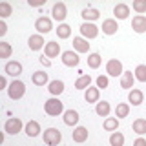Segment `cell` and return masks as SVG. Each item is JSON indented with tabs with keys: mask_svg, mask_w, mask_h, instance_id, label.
I'll return each mask as SVG.
<instances>
[{
	"mask_svg": "<svg viewBox=\"0 0 146 146\" xmlns=\"http://www.w3.org/2000/svg\"><path fill=\"white\" fill-rule=\"evenodd\" d=\"M77 122H79V113H77L75 110H68V111H64V124L75 126Z\"/></svg>",
	"mask_w": 146,
	"mask_h": 146,
	"instance_id": "44dd1931",
	"label": "cell"
},
{
	"mask_svg": "<svg viewBox=\"0 0 146 146\" xmlns=\"http://www.w3.org/2000/svg\"><path fill=\"white\" fill-rule=\"evenodd\" d=\"M40 62H42L44 66H49V60H48V58H44V57H40Z\"/></svg>",
	"mask_w": 146,
	"mask_h": 146,
	"instance_id": "b9f144b4",
	"label": "cell"
},
{
	"mask_svg": "<svg viewBox=\"0 0 146 146\" xmlns=\"http://www.w3.org/2000/svg\"><path fill=\"white\" fill-rule=\"evenodd\" d=\"M80 15L86 22H91V20H97L100 17V13H99V9H95V7H86V9H82Z\"/></svg>",
	"mask_w": 146,
	"mask_h": 146,
	"instance_id": "ffe728a7",
	"label": "cell"
},
{
	"mask_svg": "<svg viewBox=\"0 0 146 146\" xmlns=\"http://www.w3.org/2000/svg\"><path fill=\"white\" fill-rule=\"evenodd\" d=\"M91 84V77L90 75H80L79 79L75 80V88L77 90H88Z\"/></svg>",
	"mask_w": 146,
	"mask_h": 146,
	"instance_id": "cb8c5ba5",
	"label": "cell"
},
{
	"mask_svg": "<svg viewBox=\"0 0 146 146\" xmlns=\"http://www.w3.org/2000/svg\"><path fill=\"white\" fill-rule=\"evenodd\" d=\"M44 111L48 113V115H51V117H57V115H60V113L64 111V106H62V102L58 99H48L44 102Z\"/></svg>",
	"mask_w": 146,
	"mask_h": 146,
	"instance_id": "7a4b0ae2",
	"label": "cell"
},
{
	"mask_svg": "<svg viewBox=\"0 0 146 146\" xmlns=\"http://www.w3.org/2000/svg\"><path fill=\"white\" fill-rule=\"evenodd\" d=\"M35 29L38 31V35L40 33H49V31L53 29V24H51V18H48V17H40V18H36V22H35Z\"/></svg>",
	"mask_w": 146,
	"mask_h": 146,
	"instance_id": "52a82bcc",
	"label": "cell"
},
{
	"mask_svg": "<svg viewBox=\"0 0 146 146\" xmlns=\"http://www.w3.org/2000/svg\"><path fill=\"white\" fill-rule=\"evenodd\" d=\"M6 33H7V24L2 20V22H0V36H4Z\"/></svg>",
	"mask_w": 146,
	"mask_h": 146,
	"instance_id": "f35d334b",
	"label": "cell"
},
{
	"mask_svg": "<svg viewBox=\"0 0 146 146\" xmlns=\"http://www.w3.org/2000/svg\"><path fill=\"white\" fill-rule=\"evenodd\" d=\"M48 90H49V93H51V95L57 97V95H60L62 91H64V82L62 80H51L48 84Z\"/></svg>",
	"mask_w": 146,
	"mask_h": 146,
	"instance_id": "7402d4cb",
	"label": "cell"
},
{
	"mask_svg": "<svg viewBox=\"0 0 146 146\" xmlns=\"http://www.w3.org/2000/svg\"><path fill=\"white\" fill-rule=\"evenodd\" d=\"M102 33H106V35H115L117 33V29H119V24H117V20L115 18H108V20H104L102 22Z\"/></svg>",
	"mask_w": 146,
	"mask_h": 146,
	"instance_id": "7c38bea8",
	"label": "cell"
},
{
	"mask_svg": "<svg viewBox=\"0 0 146 146\" xmlns=\"http://www.w3.org/2000/svg\"><path fill=\"white\" fill-rule=\"evenodd\" d=\"M62 62H64V66H68V68H75V66H79L80 58H79V55L73 53V51H64L62 53Z\"/></svg>",
	"mask_w": 146,
	"mask_h": 146,
	"instance_id": "9c48e42d",
	"label": "cell"
},
{
	"mask_svg": "<svg viewBox=\"0 0 146 146\" xmlns=\"http://www.w3.org/2000/svg\"><path fill=\"white\" fill-rule=\"evenodd\" d=\"M143 91L141 90H130V93H128V100L131 102V106H139V104H143Z\"/></svg>",
	"mask_w": 146,
	"mask_h": 146,
	"instance_id": "d6986e66",
	"label": "cell"
},
{
	"mask_svg": "<svg viewBox=\"0 0 146 146\" xmlns=\"http://www.w3.org/2000/svg\"><path fill=\"white\" fill-rule=\"evenodd\" d=\"M84 99L86 102H99V88H91L90 86L84 93Z\"/></svg>",
	"mask_w": 146,
	"mask_h": 146,
	"instance_id": "4316f807",
	"label": "cell"
},
{
	"mask_svg": "<svg viewBox=\"0 0 146 146\" xmlns=\"http://www.w3.org/2000/svg\"><path fill=\"white\" fill-rule=\"evenodd\" d=\"M133 82H135V75L131 71H124L121 77V88L124 90H131L133 88Z\"/></svg>",
	"mask_w": 146,
	"mask_h": 146,
	"instance_id": "9a60e30c",
	"label": "cell"
},
{
	"mask_svg": "<svg viewBox=\"0 0 146 146\" xmlns=\"http://www.w3.org/2000/svg\"><path fill=\"white\" fill-rule=\"evenodd\" d=\"M4 130H6V133H11V135H17L18 131H22V121L17 117H11L6 121V124H4Z\"/></svg>",
	"mask_w": 146,
	"mask_h": 146,
	"instance_id": "8992f818",
	"label": "cell"
},
{
	"mask_svg": "<svg viewBox=\"0 0 146 146\" xmlns=\"http://www.w3.org/2000/svg\"><path fill=\"white\" fill-rule=\"evenodd\" d=\"M110 144L111 146H122L124 144V135H122L121 131H113V133L110 135Z\"/></svg>",
	"mask_w": 146,
	"mask_h": 146,
	"instance_id": "f546056e",
	"label": "cell"
},
{
	"mask_svg": "<svg viewBox=\"0 0 146 146\" xmlns=\"http://www.w3.org/2000/svg\"><path fill=\"white\" fill-rule=\"evenodd\" d=\"M9 15H11V4H9V2H2V4H0V17L7 18Z\"/></svg>",
	"mask_w": 146,
	"mask_h": 146,
	"instance_id": "8d00e7d4",
	"label": "cell"
},
{
	"mask_svg": "<svg viewBox=\"0 0 146 146\" xmlns=\"http://www.w3.org/2000/svg\"><path fill=\"white\" fill-rule=\"evenodd\" d=\"M133 75H135V80H139V82H146V66H144V64H139V66L135 68Z\"/></svg>",
	"mask_w": 146,
	"mask_h": 146,
	"instance_id": "1f68e13d",
	"label": "cell"
},
{
	"mask_svg": "<svg viewBox=\"0 0 146 146\" xmlns=\"http://www.w3.org/2000/svg\"><path fill=\"white\" fill-rule=\"evenodd\" d=\"M106 73L111 77H122V73H124V70H122V62L117 60V58H111V60H108L106 64Z\"/></svg>",
	"mask_w": 146,
	"mask_h": 146,
	"instance_id": "5b68a950",
	"label": "cell"
},
{
	"mask_svg": "<svg viewBox=\"0 0 146 146\" xmlns=\"http://www.w3.org/2000/svg\"><path fill=\"white\" fill-rule=\"evenodd\" d=\"M27 46H29V49H33V51H38V49H42V46H44L42 35H31L29 38H27Z\"/></svg>",
	"mask_w": 146,
	"mask_h": 146,
	"instance_id": "5bb4252c",
	"label": "cell"
},
{
	"mask_svg": "<svg viewBox=\"0 0 146 146\" xmlns=\"http://www.w3.org/2000/svg\"><path fill=\"white\" fill-rule=\"evenodd\" d=\"M70 35H71V27L68 24H60L57 27V36L58 38H68Z\"/></svg>",
	"mask_w": 146,
	"mask_h": 146,
	"instance_id": "836d02e7",
	"label": "cell"
},
{
	"mask_svg": "<svg viewBox=\"0 0 146 146\" xmlns=\"http://www.w3.org/2000/svg\"><path fill=\"white\" fill-rule=\"evenodd\" d=\"M71 137L75 143H84L86 139H88V130H86L84 126H77L75 130L71 131Z\"/></svg>",
	"mask_w": 146,
	"mask_h": 146,
	"instance_id": "ac0fdd59",
	"label": "cell"
},
{
	"mask_svg": "<svg viewBox=\"0 0 146 146\" xmlns=\"http://www.w3.org/2000/svg\"><path fill=\"white\" fill-rule=\"evenodd\" d=\"M133 131L139 135L146 133V119H135L133 121Z\"/></svg>",
	"mask_w": 146,
	"mask_h": 146,
	"instance_id": "f1b7e54d",
	"label": "cell"
},
{
	"mask_svg": "<svg viewBox=\"0 0 146 146\" xmlns=\"http://www.w3.org/2000/svg\"><path fill=\"white\" fill-rule=\"evenodd\" d=\"M80 35L82 38L90 40V38H95V36L99 35V27L93 24V22H84V24L80 26Z\"/></svg>",
	"mask_w": 146,
	"mask_h": 146,
	"instance_id": "277c9868",
	"label": "cell"
},
{
	"mask_svg": "<svg viewBox=\"0 0 146 146\" xmlns=\"http://www.w3.org/2000/svg\"><path fill=\"white\" fill-rule=\"evenodd\" d=\"M131 7H133L139 15H143V13H146V0H133Z\"/></svg>",
	"mask_w": 146,
	"mask_h": 146,
	"instance_id": "e575fe53",
	"label": "cell"
},
{
	"mask_svg": "<svg viewBox=\"0 0 146 146\" xmlns=\"http://www.w3.org/2000/svg\"><path fill=\"white\" fill-rule=\"evenodd\" d=\"M131 29H133L135 33H146V17H143V15L133 17V20H131Z\"/></svg>",
	"mask_w": 146,
	"mask_h": 146,
	"instance_id": "30bf717a",
	"label": "cell"
},
{
	"mask_svg": "<svg viewBox=\"0 0 146 146\" xmlns=\"http://www.w3.org/2000/svg\"><path fill=\"white\" fill-rule=\"evenodd\" d=\"M4 71H6V75H11V77H18L22 73V64L17 62V60H11L6 64V68H4Z\"/></svg>",
	"mask_w": 146,
	"mask_h": 146,
	"instance_id": "8fae6325",
	"label": "cell"
},
{
	"mask_svg": "<svg viewBox=\"0 0 146 146\" xmlns=\"http://www.w3.org/2000/svg\"><path fill=\"white\" fill-rule=\"evenodd\" d=\"M24 93H26V84H24L22 80H13L11 84H9V88H7V95H9V99L18 100V99L24 97Z\"/></svg>",
	"mask_w": 146,
	"mask_h": 146,
	"instance_id": "6da1fadb",
	"label": "cell"
},
{
	"mask_svg": "<svg viewBox=\"0 0 146 146\" xmlns=\"http://www.w3.org/2000/svg\"><path fill=\"white\" fill-rule=\"evenodd\" d=\"M133 146H146V139H143V137L135 139V141H133Z\"/></svg>",
	"mask_w": 146,
	"mask_h": 146,
	"instance_id": "ab89813d",
	"label": "cell"
},
{
	"mask_svg": "<svg viewBox=\"0 0 146 146\" xmlns=\"http://www.w3.org/2000/svg\"><path fill=\"white\" fill-rule=\"evenodd\" d=\"M73 48H75V51H79V53H88L90 51L88 40L82 38V36H75V38H73Z\"/></svg>",
	"mask_w": 146,
	"mask_h": 146,
	"instance_id": "4fadbf2b",
	"label": "cell"
},
{
	"mask_svg": "<svg viewBox=\"0 0 146 146\" xmlns=\"http://www.w3.org/2000/svg\"><path fill=\"white\" fill-rule=\"evenodd\" d=\"M60 53V44H57V42H48L44 46V55L48 58H53V57H57V55Z\"/></svg>",
	"mask_w": 146,
	"mask_h": 146,
	"instance_id": "e0dca14e",
	"label": "cell"
},
{
	"mask_svg": "<svg viewBox=\"0 0 146 146\" xmlns=\"http://www.w3.org/2000/svg\"><path fill=\"white\" fill-rule=\"evenodd\" d=\"M26 133L29 135V137H36V135L40 133V124L36 121H29L26 124Z\"/></svg>",
	"mask_w": 146,
	"mask_h": 146,
	"instance_id": "484cf974",
	"label": "cell"
},
{
	"mask_svg": "<svg viewBox=\"0 0 146 146\" xmlns=\"http://www.w3.org/2000/svg\"><path fill=\"white\" fill-rule=\"evenodd\" d=\"M128 113H130V106H128L126 102H122V104H117V108H115V117H117V119L128 117Z\"/></svg>",
	"mask_w": 146,
	"mask_h": 146,
	"instance_id": "4dcf8cb0",
	"label": "cell"
},
{
	"mask_svg": "<svg viewBox=\"0 0 146 146\" xmlns=\"http://www.w3.org/2000/svg\"><path fill=\"white\" fill-rule=\"evenodd\" d=\"M110 102H106V100H102V102H97V108H95V111L99 113L100 117H108L110 115Z\"/></svg>",
	"mask_w": 146,
	"mask_h": 146,
	"instance_id": "83f0119b",
	"label": "cell"
},
{
	"mask_svg": "<svg viewBox=\"0 0 146 146\" xmlns=\"http://www.w3.org/2000/svg\"><path fill=\"white\" fill-rule=\"evenodd\" d=\"M104 130L106 131H117V128H119V119L117 117H106L104 119Z\"/></svg>",
	"mask_w": 146,
	"mask_h": 146,
	"instance_id": "d4e9b609",
	"label": "cell"
},
{
	"mask_svg": "<svg viewBox=\"0 0 146 146\" xmlns=\"http://www.w3.org/2000/svg\"><path fill=\"white\" fill-rule=\"evenodd\" d=\"M60 139H62V133L57 128H48V130L44 131V143L48 146H57L60 143Z\"/></svg>",
	"mask_w": 146,
	"mask_h": 146,
	"instance_id": "3957f363",
	"label": "cell"
},
{
	"mask_svg": "<svg viewBox=\"0 0 146 146\" xmlns=\"http://www.w3.org/2000/svg\"><path fill=\"white\" fill-rule=\"evenodd\" d=\"M7 86V79L6 77H0V90H4Z\"/></svg>",
	"mask_w": 146,
	"mask_h": 146,
	"instance_id": "60d3db41",
	"label": "cell"
},
{
	"mask_svg": "<svg viewBox=\"0 0 146 146\" xmlns=\"http://www.w3.org/2000/svg\"><path fill=\"white\" fill-rule=\"evenodd\" d=\"M51 15H53V18H55V20L62 22L64 18L68 17V9H66V4H64V2H57V4L53 6V9H51Z\"/></svg>",
	"mask_w": 146,
	"mask_h": 146,
	"instance_id": "ba28073f",
	"label": "cell"
},
{
	"mask_svg": "<svg viewBox=\"0 0 146 146\" xmlns=\"http://www.w3.org/2000/svg\"><path fill=\"white\" fill-rule=\"evenodd\" d=\"M31 80H33V84H36V86H44V84H48V73L35 71L33 75H31Z\"/></svg>",
	"mask_w": 146,
	"mask_h": 146,
	"instance_id": "603a6c76",
	"label": "cell"
},
{
	"mask_svg": "<svg viewBox=\"0 0 146 146\" xmlns=\"http://www.w3.org/2000/svg\"><path fill=\"white\" fill-rule=\"evenodd\" d=\"M11 55V46L7 42H0V58H9Z\"/></svg>",
	"mask_w": 146,
	"mask_h": 146,
	"instance_id": "d590c367",
	"label": "cell"
},
{
	"mask_svg": "<svg viewBox=\"0 0 146 146\" xmlns=\"http://www.w3.org/2000/svg\"><path fill=\"white\" fill-rule=\"evenodd\" d=\"M100 62H102V58H100L99 53H91L88 57V66L91 68V70H97V68L100 66Z\"/></svg>",
	"mask_w": 146,
	"mask_h": 146,
	"instance_id": "d6a6232c",
	"label": "cell"
},
{
	"mask_svg": "<svg viewBox=\"0 0 146 146\" xmlns=\"http://www.w3.org/2000/svg\"><path fill=\"white\" fill-rule=\"evenodd\" d=\"M113 15H115V18H119V20L128 18V15H130V7H128V4H117V6L113 7Z\"/></svg>",
	"mask_w": 146,
	"mask_h": 146,
	"instance_id": "2e32d148",
	"label": "cell"
},
{
	"mask_svg": "<svg viewBox=\"0 0 146 146\" xmlns=\"http://www.w3.org/2000/svg\"><path fill=\"white\" fill-rule=\"evenodd\" d=\"M108 82H110V80H108V77H106V75L97 77V88H102V90H104V88H108Z\"/></svg>",
	"mask_w": 146,
	"mask_h": 146,
	"instance_id": "74e56055",
	"label": "cell"
}]
</instances>
